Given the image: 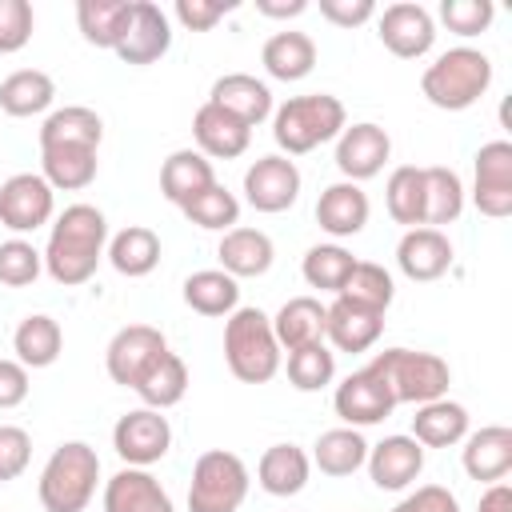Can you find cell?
I'll list each match as a JSON object with an SVG mask.
<instances>
[{
    "label": "cell",
    "mask_w": 512,
    "mask_h": 512,
    "mask_svg": "<svg viewBox=\"0 0 512 512\" xmlns=\"http://www.w3.org/2000/svg\"><path fill=\"white\" fill-rule=\"evenodd\" d=\"M108 248V220L96 204H68L52 228H48V244H44V272L64 284H88L104 260Z\"/></svg>",
    "instance_id": "cell-1"
},
{
    "label": "cell",
    "mask_w": 512,
    "mask_h": 512,
    "mask_svg": "<svg viewBox=\"0 0 512 512\" xmlns=\"http://www.w3.org/2000/svg\"><path fill=\"white\" fill-rule=\"evenodd\" d=\"M348 124V112L340 96L332 92H308L292 96L280 108H272V140L280 144V156H304L328 140H336Z\"/></svg>",
    "instance_id": "cell-2"
},
{
    "label": "cell",
    "mask_w": 512,
    "mask_h": 512,
    "mask_svg": "<svg viewBox=\"0 0 512 512\" xmlns=\"http://www.w3.org/2000/svg\"><path fill=\"white\" fill-rule=\"evenodd\" d=\"M392 396V404H428L448 396L452 368L436 352H416V348H384L364 364Z\"/></svg>",
    "instance_id": "cell-3"
},
{
    "label": "cell",
    "mask_w": 512,
    "mask_h": 512,
    "mask_svg": "<svg viewBox=\"0 0 512 512\" xmlns=\"http://www.w3.org/2000/svg\"><path fill=\"white\" fill-rule=\"evenodd\" d=\"M96 484H100L96 448L84 444V440H68L40 468L36 496H40L44 512H84L96 496Z\"/></svg>",
    "instance_id": "cell-4"
},
{
    "label": "cell",
    "mask_w": 512,
    "mask_h": 512,
    "mask_svg": "<svg viewBox=\"0 0 512 512\" xmlns=\"http://www.w3.org/2000/svg\"><path fill=\"white\" fill-rule=\"evenodd\" d=\"M492 84V60L480 52V48H448L440 52L424 76H420V92L432 108H444V112H464L472 108Z\"/></svg>",
    "instance_id": "cell-5"
},
{
    "label": "cell",
    "mask_w": 512,
    "mask_h": 512,
    "mask_svg": "<svg viewBox=\"0 0 512 512\" xmlns=\"http://www.w3.org/2000/svg\"><path fill=\"white\" fill-rule=\"evenodd\" d=\"M224 364L240 384H268L280 372L272 316H264L260 308H236L224 320Z\"/></svg>",
    "instance_id": "cell-6"
},
{
    "label": "cell",
    "mask_w": 512,
    "mask_h": 512,
    "mask_svg": "<svg viewBox=\"0 0 512 512\" xmlns=\"http://www.w3.org/2000/svg\"><path fill=\"white\" fill-rule=\"evenodd\" d=\"M248 464L228 448H208L192 464L188 480V512H240L248 496Z\"/></svg>",
    "instance_id": "cell-7"
},
{
    "label": "cell",
    "mask_w": 512,
    "mask_h": 512,
    "mask_svg": "<svg viewBox=\"0 0 512 512\" xmlns=\"http://www.w3.org/2000/svg\"><path fill=\"white\" fill-rule=\"evenodd\" d=\"M112 448L128 468H152L172 448V424L156 408H132L112 428Z\"/></svg>",
    "instance_id": "cell-8"
},
{
    "label": "cell",
    "mask_w": 512,
    "mask_h": 512,
    "mask_svg": "<svg viewBox=\"0 0 512 512\" xmlns=\"http://www.w3.org/2000/svg\"><path fill=\"white\" fill-rule=\"evenodd\" d=\"M168 48H172V20H168V12L160 4H152V0H132L128 20H124L112 52L124 64L144 68V64H156Z\"/></svg>",
    "instance_id": "cell-9"
},
{
    "label": "cell",
    "mask_w": 512,
    "mask_h": 512,
    "mask_svg": "<svg viewBox=\"0 0 512 512\" xmlns=\"http://www.w3.org/2000/svg\"><path fill=\"white\" fill-rule=\"evenodd\" d=\"M164 352H168V340H164L160 328H152V324H124V328L108 340V348H104V368H108V376H112L116 384L136 388V384L144 380V372H148Z\"/></svg>",
    "instance_id": "cell-10"
},
{
    "label": "cell",
    "mask_w": 512,
    "mask_h": 512,
    "mask_svg": "<svg viewBox=\"0 0 512 512\" xmlns=\"http://www.w3.org/2000/svg\"><path fill=\"white\" fill-rule=\"evenodd\" d=\"M56 212V196L52 184L40 172H16L0 184V224L16 236L36 232L52 220Z\"/></svg>",
    "instance_id": "cell-11"
},
{
    "label": "cell",
    "mask_w": 512,
    "mask_h": 512,
    "mask_svg": "<svg viewBox=\"0 0 512 512\" xmlns=\"http://www.w3.org/2000/svg\"><path fill=\"white\" fill-rule=\"evenodd\" d=\"M376 36L380 44L400 56V60H420L432 52L436 44V20L424 4H412V0H400V4H388L376 20Z\"/></svg>",
    "instance_id": "cell-12"
},
{
    "label": "cell",
    "mask_w": 512,
    "mask_h": 512,
    "mask_svg": "<svg viewBox=\"0 0 512 512\" xmlns=\"http://www.w3.org/2000/svg\"><path fill=\"white\" fill-rule=\"evenodd\" d=\"M300 196V168L296 160L272 152V156H260L256 164H248L244 172V200L256 208V212H288Z\"/></svg>",
    "instance_id": "cell-13"
},
{
    "label": "cell",
    "mask_w": 512,
    "mask_h": 512,
    "mask_svg": "<svg viewBox=\"0 0 512 512\" xmlns=\"http://www.w3.org/2000/svg\"><path fill=\"white\" fill-rule=\"evenodd\" d=\"M472 204L488 220L512 216V144L508 140H488L476 152V184H472Z\"/></svg>",
    "instance_id": "cell-14"
},
{
    "label": "cell",
    "mask_w": 512,
    "mask_h": 512,
    "mask_svg": "<svg viewBox=\"0 0 512 512\" xmlns=\"http://www.w3.org/2000/svg\"><path fill=\"white\" fill-rule=\"evenodd\" d=\"M392 156V140L380 124L372 120H360V124H344V132L336 136V168L344 180L360 184V180H372L380 176V168L388 164Z\"/></svg>",
    "instance_id": "cell-15"
},
{
    "label": "cell",
    "mask_w": 512,
    "mask_h": 512,
    "mask_svg": "<svg viewBox=\"0 0 512 512\" xmlns=\"http://www.w3.org/2000/svg\"><path fill=\"white\" fill-rule=\"evenodd\" d=\"M332 408H336V416L344 420V428H368V424L388 420L396 404H392L388 388H384L368 368H360V372H352V376H344V380L336 384Z\"/></svg>",
    "instance_id": "cell-16"
},
{
    "label": "cell",
    "mask_w": 512,
    "mask_h": 512,
    "mask_svg": "<svg viewBox=\"0 0 512 512\" xmlns=\"http://www.w3.org/2000/svg\"><path fill=\"white\" fill-rule=\"evenodd\" d=\"M372 484L380 492H400L408 484L420 480L424 472V448L412 436H384L380 444H368V460H364Z\"/></svg>",
    "instance_id": "cell-17"
},
{
    "label": "cell",
    "mask_w": 512,
    "mask_h": 512,
    "mask_svg": "<svg viewBox=\"0 0 512 512\" xmlns=\"http://www.w3.org/2000/svg\"><path fill=\"white\" fill-rule=\"evenodd\" d=\"M384 332V312H372L364 304H352L336 296L324 308V340L336 352H368Z\"/></svg>",
    "instance_id": "cell-18"
},
{
    "label": "cell",
    "mask_w": 512,
    "mask_h": 512,
    "mask_svg": "<svg viewBox=\"0 0 512 512\" xmlns=\"http://www.w3.org/2000/svg\"><path fill=\"white\" fill-rule=\"evenodd\" d=\"M192 136H196V152L208 160H236L248 152L252 128L244 120H236L232 112L216 108V104H200L192 116Z\"/></svg>",
    "instance_id": "cell-19"
},
{
    "label": "cell",
    "mask_w": 512,
    "mask_h": 512,
    "mask_svg": "<svg viewBox=\"0 0 512 512\" xmlns=\"http://www.w3.org/2000/svg\"><path fill=\"white\" fill-rule=\"evenodd\" d=\"M460 464L476 484H500L512 472V428L488 424L460 440Z\"/></svg>",
    "instance_id": "cell-20"
},
{
    "label": "cell",
    "mask_w": 512,
    "mask_h": 512,
    "mask_svg": "<svg viewBox=\"0 0 512 512\" xmlns=\"http://www.w3.org/2000/svg\"><path fill=\"white\" fill-rule=\"evenodd\" d=\"M396 264L416 284L440 280L452 268V240L440 228H408L396 244Z\"/></svg>",
    "instance_id": "cell-21"
},
{
    "label": "cell",
    "mask_w": 512,
    "mask_h": 512,
    "mask_svg": "<svg viewBox=\"0 0 512 512\" xmlns=\"http://www.w3.org/2000/svg\"><path fill=\"white\" fill-rule=\"evenodd\" d=\"M104 512H176V504L148 468L124 464L104 484Z\"/></svg>",
    "instance_id": "cell-22"
},
{
    "label": "cell",
    "mask_w": 512,
    "mask_h": 512,
    "mask_svg": "<svg viewBox=\"0 0 512 512\" xmlns=\"http://www.w3.org/2000/svg\"><path fill=\"white\" fill-rule=\"evenodd\" d=\"M368 212H372L368 192H364L360 184H352V180L328 184V188L320 192V200H316V224H320L328 236H336V240L364 232Z\"/></svg>",
    "instance_id": "cell-23"
},
{
    "label": "cell",
    "mask_w": 512,
    "mask_h": 512,
    "mask_svg": "<svg viewBox=\"0 0 512 512\" xmlns=\"http://www.w3.org/2000/svg\"><path fill=\"white\" fill-rule=\"evenodd\" d=\"M208 104H216V108L232 112L236 120H244L248 128H256V124H264L272 116V88L264 80L248 76V72H228V76H220L212 84Z\"/></svg>",
    "instance_id": "cell-24"
},
{
    "label": "cell",
    "mask_w": 512,
    "mask_h": 512,
    "mask_svg": "<svg viewBox=\"0 0 512 512\" xmlns=\"http://www.w3.org/2000/svg\"><path fill=\"white\" fill-rule=\"evenodd\" d=\"M216 256H220V268L232 280H244V276H264L272 268V260H276V248H272V236L268 232L236 224V228H228L220 236Z\"/></svg>",
    "instance_id": "cell-25"
},
{
    "label": "cell",
    "mask_w": 512,
    "mask_h": 512,
    "mask_svg": "<svg viewBox=\"0 0 512 512\" xmlns=\"http://www.w3.org/2000/svg\"><path fill=\"white\" fill-rule=\"evenodd\" d=\"M216 184V168L208 156H200L196 148H176L164 164H160V192L164 200H172L176 208H184L192 196H200L204 188Z\"/></svg>",
    "instance_id": "cell-26"
},
{
    "label": "cell",
    "mask_w": 512,
    "mask_h": 512,
    "mask_svg": "<svg viewBox=\"0 0 512 512\" xmlns=\"http://www.w3.org/2000/svg\"><path fill=\"white\" fill-rule=\"evenodd\" d=\"M468 436V408L440 396V400H428V404H416V416H412V440L420 448H452Z\"/></svg>",
    "instance_id": "cell-27"
},
{
    "label": "cell",
    "mask_w": 512,
    "mask_h": 512,
    "mask_svg": "<svg viewBox=\"0 0 512 512\" xmlns=\"http://www.w3.org/2000/svg\"><path fill=\"white\" fill-rule=\"evenodd\" d=\"M260 64H264V72H268L272 80H284V84L304 80V76L316 68V40H312L308 32H292V28L272 32V36L264 40Z\"/></svg>",
    "instance_id": "cell-28"
},
{
    "label": "cell",
    "mask_w": 512,
    "mask_h": 512,
    "mask_svg": "<svg viewBox=\"0 0 512 512\" xmlns=\"http://www.w3.org/2000/svg\"><path fill=\"white\" fill-rule=\"evenodd\" d=\"M96 148L84 144H52L40 148V176L52 184V192H80L96 180Z\"/></svg>",
    "instance_id": "cell-29"
},
{
    "label": "cell",
    "mask_w": 512,
    "mask_h": 512,
    "mask_svg": "<svg viewBox=\"0 0 512 512\" xmlns=\"http://www.w3.org/2000/svg\"><path fill=\"white\" fill-rule=\"evenodd\" d=\"M308 476H312V460L296 444H272V448H264V456L256 464V484L268 496H296V492H304Z\"/></svg>",
    "instance_id": "cell-30"
},
{
    "label": "cell",
    "mask_w": 512,
    "mask_h": 512,
    "mask_svg": "<svg viewBox=\"0 0 512 512\" xmlns=\"http://www.w3.org/2000/svg\"><path fill=\"white\" fill-rule=\"evenodd\" d=\"M272 332L280 352L304 348V344H320L324 340V304L316 296H292L280 304V312L272 316Z\"/></svg>",
    "instance_id": "cell-31"
},
{
    "label": "cell",
    "mask_w": 512,
    "mask_h": 512,
    "mask_svg": "<svg viewBox=\"0 0 512 512\" xmlns=\"http://www.w3.org/2000/svg\"><path fill=\"white\" fill-rule=\"evenodd\" d=\"M104 256H108V264H112L120 276L140 280V276H148V272L160 264V236H156L152 228H144V224H128V228H120V232L108 240Z\"/></svg>",
    "instance_id": "cell-32"
},
{
    "label": "cell",
    "mask_w": 512,
    "mask_h": 512,
    "mask_svg": "<svg viewBox=\"0 0 512 512\" xmlns=\"http://www.w3.org/2000/svg\"><path fill=\"white\" fill-rule=\"evenodd\" d=\"M184 304L200 316H232L240 308V284L224 268H200L184 280Z\"/></svg>",
    "instance_id": "cell-33"
},
{
    "label": "cell",
    "mask_w": 512,
    "mask_h": 512,
    "mask_svg": "<svg viewBox=\"0 0 512 512\" xmlns=\"http://www.w3.org/2000/svg\"><path fill=\"white\" fill-rule=\"evenodd\" d=\"M100 140H104V120L84 104H64V108L48 112L40 124V148H52V144L100 148Z\"/></svg>",
    "instance_id": "cell-34"
},
{
    "label": "cell",
    "mask_w": 512,
    "mask_h": 512,
    "mask_svg": "<svg viewBox=\"0 0 512 512\" xmlns=\"http://www.w3.org/2000/svg\"><path fill=\"white\" fill-rule=\"evenodd\" d=\"M60 348H64V332L52 316L36 312V316H24L12 332V352L24 368H48L60 360Z\"/></svg>",
    "instance_id": "cell-35"
},
{
    "label": "cell",
    "mask_w": 512,
    "mask_h": 512,
    "mask_svg": "<svg viewBox=\"0 0 512 512\" xmlns=\"http://www.w3.org/2000/svg\"><path fill=\"white\" fill-rule=\"evenodd\" d=\"M308 460L324 476H352L368 460V440L360 436V428H328V432L316 436Z\"/></svg>",
    "instance_id": "cell-36"
},
{
    "label": "cell",
    "mask_w": 512,
    "mask_h": 512,
    "mask_svg": "<svg viewBox=\"0 0 512 512\" xmlns=\"http://www.w3.org/2000/svg\"><path fill=\"white\" fill-rule=\"evenodd\" d=\"M52 100H56V84L40 68H20V72L0 80V108L8 116H20V120L24 116H40V112L52 108Z\"/></svg>",
    "instance_id": "cell-37"
},
{
    "label": "cell",
    "mask_w": 512,
    "mask_h": 512,
    "mask_svg": "<svg viewBox=\"0 0 512 512\" xmlns=\"http://www.w3.org/2000/svg\"><path fill=\"white\" fill-rule=\"evenodd\" d=\"M460 212H464V180L444 164L424 168V228L444 232V224H456Z\"/></svg>",
    "instance_id": "cell-38"
},
{
    "label": "cell",
    "mask_w": 512,
    "mask_h": 512,
    "mask_svg": "<svg viewBox=\"0 0 512 512\" xmlns=\"http://www.w3.org/2000/svg\"><path fill=\"white\" fill-rule=\"evenodd\" d=\"M132 392L144 400V408H156V412L176 408V404L184 400V392H188V368H184V360L168 348V352L144 372V380H140Z\"/></svg>",
    "instance_id": "cell-39"
},
{
    "label": "cell",
    "mask_w": 512,
    "mask_h": 512,
    "mask_svg": "<svg viewBox=\"0 0 512 512\" xmlns=\"http://www.w3.org/2000/svg\"><path fill=\"white\" fill-rule=\"evenodd\" d=\"M384 204H388V216L396 224H404V232L424 228V168H416V164L392 168V176L384 184Z\"/></svg>",
    "instance_id": "cell-40"
},
{
    "label": "cell",
    "mask_w": 512,
    "mask_h": 512,
    "mask_svg": "<svg viewBox=\"0 0 512 512\" xmlns=\"http://www.w3.org/2000/svg\"><path fill=\"white\" fill-rule=\"evenodd\" d=\"M128 8H132V0H80L76 4L80 36L96 48H116V36L128 20Z\"/></svg>",
    "instance_id": "cell-41"
},
{
    "label": "cell",
    "mask_w": 512,
    "mask_h": 512,
    "mask_svg": "<svg viewBox=\"0 0 512 512\" xmlns=\"http://www.w3.org/2000/svg\"><path fill=\"white\" fill-rule=\"evenodd\" d=\"M336 296H344V300H352V304H364V308H372V312H388V304H392V296H396V284H392V276H388L384 264L356 260L352 272H348V280H344V288H340Z\"/></svg>",
    "instance_id": "cell-42"
},
{
    "label": "cell",
    "mask_w": 512,
    "mask_h": 512,
    "mask_svg": "<svg viewBox=\"0 0 512 512\" xmlns=\"http://www.w3.org/2000/svg\"><path fill=\"white\" fill-rule=\"evenodd\" d=\"M352 264H356V256H352L344 244H312V248L304 252L300 272H304V280H308L312 288H320V292H340L344 280H348V272H352Z\"/></svg>",
    "instance_id": "cell-43"
},
{
    "label": "cell",
    "mask_w": 512,
    "mask_h": 512,
    "mask_svg": "<svg viewBox=\"0 0 512 512\" xmlns=\"http://www.w3.org/2000/svg\"><path fill=\"white\" fill-rule=\"evenodd\" d=\"M332 376H336V352L324 340L288 352V384L296 392H320L332 384Z\"/></svg>",
    "instance_id": "cell-44"
},
{
    "label": "cell",
    "mask_w": 512,
    "mask_h": 512,
    "mask_svg": "<svg viewBox=\"0 0 512 512\" xmlns=\"http://www.w3.org/2000/svg\"><path fill=\"white\" fill-rule=\"evenodd\" d=\"M196 228H208V232H228V228H236V220H240V200L216 180L212 188H204L200 196H192L184 208H180Z\"/></svg>",
    "instance_id": "cell-45"
},
{
    "label": "cell",
    "mask_w": 512,
    "mask_h": 512,
    "mask_svg": "<svg viewBox=\"0 0 512 512\" xmlns=\"http://www.w3.org/2000/svg\"><path fill=\"white\" fill-rule=\"evenodd\" d=\"M44 272V252H36V244L12 236L0 244V284L4 288H28L36 284V276Z\"/></svg>",
    "instance_id": "cell-46"
},
{
    "label": "cell",
    "mask_w": 512,
    "mask_h": 512,
    "mask_svg": "<svg viewBox=\"0 0 512 512\" xmlns=\"http://www.w3.org/2000/svg\"><path fill=\"white\" fill-rule=\"evenodd\" d=\"M492 16H496L492 0H440V20L456 36H480V32H488Z\"/></svg>",
    "instance_id": "cell-47"
},
{
    "label": "cell",
    "mask_w": 512,
    "mask_h": 512,
    "mask_svg": "<svg viewBox=\"0 0 512 512\" xmlns=\"http://www.w3.org/2000/svg\"><path fill=\"white\" fill-rule=\"evenodd\" d=\"M36 12L28 0H0V52H20L32 40Z\"/></svg>",
    "instance_id": "cell-48"
},
{
    "label": "cell",
    "mask_w": 512,
    "mask_h": 512,
    "mask_svg": "<svg viewBox=\"0 0 512 512\" xmlns=\"http://www.w3.org/2000/svg\"><path fill=\"white\" fill-rule=\"evenodd\" d=\"M32 460V436L16 424H0V484L16 480Z\"/></svg>",
    "instance_id": "cell-49"
},
{
    "label": "cell",
    "mask_w": 512,
    "mask_h": 512,
    "mask_svg": "<svg viewBox=\"0 0 512 512\" xmlns=\"http://www.w3.org/2000/svg\"><path fill=\"white\" fill-rule=\"evenodd\" d=\"M224 12H232V0H176L172 16L188 28V32H208L216 28V20H224Z\"/></svg>",
    "instance_id": "cell-50"
},
{
    "label": "cell",
    "mask_w": 512,
    "mask_h": 512,
    "mask_svg": "<svg viewBox=\"0 0 512 512\" xmlns=\"http://www.w3.org/2000/svg\"><path fill=\"white\" fill-rule=\"evenodd\" d=\"M392 512H460V504H456V496L444 484H420Z\"/></svg>",
    "instance_id": "cell-51"
},
{
    "label": "cell",
    "mask_w": 512,
    "mask_h": 512,
    "mask_svg": "<svg viewBox=\"0 0 512 512\" xmlns=\"http://www.w3.org/2000/svg\"><path fill=\"white\" fill-rule=\"evenodd\" d=\"M320 16L336 28H360L376 16L372 0H320Z\"/></svg>",
    "instance_id": "cell-52"
},
{
    "label": "cell",
    "mask_w": 512,
    "mask_h": 512,
    "mask_svg": "<svg viewBox=\"0 0 512 512\" xmlns=\"http://www.w3.org/2000/svg\"><path fill=\"white\" fill-rule=\"evenodd\" d=\"M28 368L20 360H0V412L20 408L28 400Z\"/></svg>",
    "instance_id": "cell-53"
},
{
    "label": "cell",
    "mask_w": 512,
    "mask_h": 512,
    "mask_svg": "<svg viewBox=\"0 0 512 512\" xmlns=\"http://www.w3.org/2000/svg\"><path fill=\"white\" fill-rule=\"evenodd\" d=\"M256 12L268 20H288V16L308 12V0H256Z\"/></svg>",
    "instance_id": "cell-54"
},
{
    "label": "cell",
    "mask_w": 512,
    "mask_h": 512,
    "mask_svg": "<svg viewBox=\"0 0 512 512\" xmlns=\"http://www.w3.org/2000/svg\"><path fill=\"white\" fill-rule=\"evenodd\" d=\"M476 512H512V488L504 480L500 484H488L484 496H480V504H476Z\"/></svg>",
    "instance_id": "cell-55"
}]
</instances>
